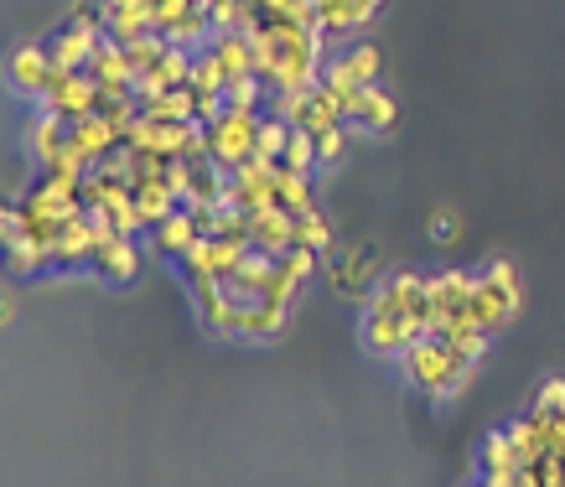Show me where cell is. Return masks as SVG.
I'll use <instances>...</instances> for the list:
<instances>
[{"label": "cell", "mask_w": 565, "mask_h": 487, "mask_svg": "<svg viewBox=\"0 0 565 487\" xmlns=\"http://www.w3.org/2000/svg\"><path fill=\"white\" fill-rule=\"evenodd\" d=\"M399 368H405V379H411L420 394H430V400L462 394L467 383H472V374H478V364L462 358V353L451 348V343H441V337H420V343H411V348L399 353Z\"/></svg>", "instance_id": "obj_1"}, {"label": "cell", "mask_w": 565, "mask_h": 487, "mask_svg": "<svg viewBox=\"0 0 565 487\" xmlns=\"http://www.w3.org/2000/svg\"><path fill=\"white\" fill-rule=\"evenodd\" d=\"M275 115L291 125V130H307V136H327V130H338L343 120V109L332 105V94H327L322 84L311 88H291V94H280L275 99Z\"/></svg>", "instance_id": "obj_3"}, {"label": "cell", "mask_w": 565, "mask_h": 487, "mask_svg": "<svg viewBox=\"0 0 565 487\" xmlns=\"http://www.w3.org/2000/svg\"><path fill=\"white\" fill-rule=\"evenodd\" d=\"M348 136H353V125H338V130L317 136V166H338L348 156Z\"/></svg>", "instance_id": "obj_32"}, {"label": "cell", "mask_w": 565, "mask_h": 487, "mask_svg": "<svg viewBox=\"0 0 565 487\" xmlns=\"http://www.w3.org/2000/svg\"><path fill=\"white\" fill-rule=\"evenodd\" d=\"M436 239H457V218H451V213H441V218H436Z\"/></svg>", "instance_id": "obj_36"}, {"label": "cell", "mask_w": 565, "mask_h": 487, "mask_svg": "<svg viewBox=\"0 0 565 487\" xmlns=\"http://www.w3.org/2000/svg\"><path fill=\"white\" fill-rule=\"evenodd\" d=\"M198 239H203V234H198V224H192L188 208H177L172 218H161V224L151 228V249L156 255H167V260H177V264H182V255H188Z\"/></svg>", "instance_id": "obj_22"}, {"label": "cell", "mask_w": 565, "mask_h": 487, "mask_svg": "<svg viewBox=\"0 0 565 487\" xmlns=\"http://www.w3.org/2000/svg\"><path fill=\"white\" fill-rule=\"evenodd\" d=\"M322 84L327 88H374L379 84V47L359 42V47H348V53L327 57Z\"/></svg>", "instance_id": "obj_11"}, {"label": "cell", "mask_w": 565, "mask_h": 487, "mask_svg": "<svg viewBox=\"0 0 565 487\" xmlns=\"http://www.w3.org/2000/svg\"><path fill=\"white\" fill-rule=\"evenodd\" d=\"M379 6H384V0H317V32H322L327 53H332V42H343L348 32H359L363 21H374Z\"/></svg>", "instance_id": "obj_7"}, {"label": "cell", "mask_w": 565, "mask_h": 487, "mask_svg": "<svg viewBox=\"0 0 565 487\" xmlns=\"http://www.w3.org/2000/svg\"><path fill=\"white\" fill-rule=\"evenodd\" d=\"M130 203H136V213H140V224H146V234H151L161 218H172V213L182 208V197L167 187V176H156V182H130Z\"/></svg>", "instance_id": "obj_20"}, {"label": "cell", "mask_w": 565, "mask_h": 487, "mask_svg": "<svg viewBox=\"0 0 565 487\" xmlns=\"http://www.w3.org/2000/svg\"><path fill=\"white\" fill-rule=\"evenodd\" d=\"M394 120H399V105H394L384 88H363V99H359V109L348 115V125L353 130H363V136H390L394 130Z\"/></svg>", "instance_id": "obj_21"}, {"label": "cell", "mask_w": 565, "mask_h": 487, "mask_svg": "<svg viewBox=\"0 0 565 487\" xmlns=\"http://www.w3.org/2000/svg\"><path fill=\"white\" fill-rule=\"evenodd\" d=\"M472 280L478 275H462V270H436V275H426L436 322H446V316H472L467 312V306H472ZM436 322H430V327H436Z\"/></svg>", "instance_id": "obj_13"}, {"label": "cell", "mask_w": 565, "mask_h": 487, "mask_svg": "<svg viewBox=\"0 0 565 487\" xmlns=\"http://www.w3.org/2000/svg\"><path fill=\"white\" fill-rule=\"evenodd\" d=\"M509 435H514L519 456H524V467H534V462L545 456V431H540V420H534V415L514 420V425H509Z\"/></svg>", "instance_id": "obj_28"}, {"label": "cell", "mask_w": 565, "mask_h": 487, "mask_svg": "<svg viewBox=\"0 0 565 487\" xmlns=\"http://www.w3.org/2000/svg\"><path fill=\"white\" fill-rule=\"evenodd\" d=\"M99 109V84L88 73H63L52 68V84L42 94V115H63V120H84Z\"/></svg>", "instance_id": "obj_5"}, {"label": "cell", "mask_w": 565, "mask_h": 487, "mask_svg": "<svg viewBox=\"0 0 565 487\" xmlns=\"http://www.w3.org/2000/svg\"><path fill=\"white\" fill-rule=\"evenodd\" d=\"M88 270L104 280V285H130L140 270V249L130 234H104L99 249H94V260H88Z\"/></svg>", "instance_id": "obj_9"}, {"label": "cell", "mask_w": 565, "mask_h": 487, "mask_svg": "<svg viewBox=\"0 0 565 487\" xmlns=\"http://www.w3.org/2000/svg\"><path fill=\"white\" fill-rule=\"evenodd\" d=\"M317 264H322V255H317V249H301V244L280 255V270H286V275H291L296 285H301V291H307V280L317 275Z\"/></svg>", "instance_id": "obj_31"}, {"label": "cell", "mask_w": 565, "mask_h": 487, "mask_svg": "<svg viewBox=\"0 0 565 487\" xmlns=\"http://www.w3.org/2000/svg\"><path fill=\"white\" fill-rule=\"evenodd\" d=\"M280 166L286 172H317V136H307V130H291V140H286V151H280Z\"/></svg>", "instance_id": "obj_26"}, {"label": "cell", "mask_w": 565, "mask_h": 487, "mask_svg": "<svg viewBox=\"0 0 565 487\" xmlns=\"http://www.w3.org/2000/svg\"><path fill=\"white\" fill-rule=\"evenodd\" d=\"M99 42H104V32H94V26H78V21H68V26H63L57 36H47L52 68L84 73V68H88V57L99 53Z\"/></svg>", "instance_id": "obj_12"}, {"label": "cell", "mask_w": 565, "mask_h": 487, "mask_svg": "<svg viewBox=\"0 0 565 487\" xmlns=\"http://www.w3.org/2000/svg\"><path fill=\"white\" fill-rule=\"evenodd\" d=\"M255 130H259V115H244V109H223L218 120L207 125V151H213V161L223 172H234L239 161L255 156Z\"/></svg>", "instance_id": "obj_4"}, {"label": "cell", "mask_w": 565, "mask_h": 487, "mask_svg": "<svg viewBox=\"0 0 565 487\" xmlns=\"http://www.w3.org/2000/svg\"><path fill=\"white\" fill-rule=\"evenodd\" d=\"M426 291V275H415V270H394V275L374 280V296H369V312H399L411 316L415 296Z\"/></svg>", "instance_id": "obj_18"}, {"label": "cell", "mask_w": 565, "mask_h": 487, "mask_svg": "<svg viewBox=\"0 0 565 487\" xmlns=\"http://www.w3.org/2000/svg\"><path fill=\"white\" fill-rule=\"evenodd\" d=\"M192 88H213V94H223V88H228V73H223V63L213 57V47L192 53Z\"/></svg>", "instance_id": "obj_30"}, {"label": "cell", "mask_w": 565, "mask_h": 487, "mask_svg": "<svg viewBox=\"0 0 565 487\" xmlns=\"http://www.w3.org/2000/svg\"><path fill=\"white\" fill-rule=\"evenodd\" d=\"M555 415H565V410H555Z\"/></svg>", "instance_id": "obj_38"}, {"label": "cell", "mask_w": 565, "mask_h": 487, "mask_svg": "<svg viewBox=\"0 0 565 487\" xmlns=\"http://www.w3.org/2000/svg\"><path fill=\"white\" fill-rule=\"evenodd\" d=\"M275 208H286L291 218H301V213H317L311 176L307 172H286V166H280V176H275Z\"/></svg>", "instance_id": "obj_23"}, {"label": "cell", "mask_w": 565, "mask_h": 487, "mask_svg": "<svg viewBox=\"0 0 565 487\" xmlns=\"http://www.w3.org/2000/svg\"><path fill=\"white\" fill-rule=\"evenodd\" d=\"M213 57L223 63V73L228 78H244V73H255V63H249V36L244 32H213Z\"/></svg>", "instance_id": "obj_24"}, {"label": "cell", "mask_w": 565, "mask_h": 487, "mask_svg": "<svg viewBox=\"0 0 565 487\" xmlns=\"http://www.w3.org/2000/svg\"><path fill=\"white\" fill-rule=\"evenodd\" d=\"M296 244H301V249H317V255H327V249H332V224L322 218V208L296 218Z\"/></svg>", "instance_id": "obj_27"}, {"label": "cell", "mask_w": 565, "mask_h": 487, "mask_svg": "<svg viewBox=\"0 0 565 487\" xmlns=\"http://www.w3.org/2000/svg\"><path fill=\"white\" fill-rule=\"evenodd\" d=\"M167 53V36H156V32H146V36H136V42H125V57H130V73H151L156 68V57Z\"/></svg>", "instance_id": "obj_29"}, {"label": "cell", "mask_w": 565, "mask_h": 487, "mask_svg": "<svg viewBox=\"0 0 565 487\" xmlns=\"http://www.w3.org/2000/svg\"><path fill=\"white\" fill-rule=\"evenodd\" d=\"M244 255H249V244L213 239V234H203V239H198L188 255H182V270H188V275H213V280H223V275H234V270H239Z\"/></svg>", "instance_id": "obj_6"}, {"label": "cell", "mask_w": 565, "mask_h": 487, "mask_svg": "<svg viewBox=\"0 0 565 487\" xmlns=\"http://www.w3.org/2000/svg\"><path fill=\"white\" fill-rule=\"evenodd\" d=\"M244 6H249V11H259L265 21H275L280 11H286V6H291V0H244Z\"/></svg>", "instance_id": "obj_35"}, {"label": "cell", "mask_w": 565, "mask_h": 487, "mask_svg": "<svg viewBox=\"0 0 565 487\" xmlns=\"http://www.w3.org/2000/svg\"><path fill=\"white\" fill-rule=\"evenodd\" d=\"M249 244L255 249H265V255H286V249H296V218L286 208H265V213H249Z\"/></svg>", "instance_id": "obj_17"}, {"label": "cell", "mask_w": 565, "mask_h": 487, "mask_svg": "<svg viewBox=\"0 0 565 487\" xmlns=\"http://www.w3.org/2000/svg\"><path fill=\"white\" fill-rule=\"evenodd\" d=\"M68 145H73V120H63V115H42L32 125V136H26V151H32V161L42 172L68 156Z\"/></svg>", "instance_id": "obj_15"}, {"label": "cell", "mask_w": 565, "mask_h": 487, "mask_svg": "<svg viewBox=\"0 0 565 487\" xmlns=\"http://www.w3.org/2000/svg\"><path fill=\"white\" fill-rule=\"evenodd\" d=\"M286 140H291V125L280 120V115H259V130H255V156L280 161V151H286Z\"/></svg>", "instance_id": "obj_25"}, {"label": "cell", "mask_w": 565, "mask_h": 487, "mask_svg": "<svg viewBox=\"0 0 565 487\" xmlns=\"http://www.w3.org/2000/svg\"><path fill=\"white\" fill-rule=\"evenodd\" d=\"M291 322V306H270V301H255V306H239V337L234 343H275Z\"/></svg>", "instance_id": "obj_19"}, {"label": "cell", "mask_w": 565, "mask_h": 487, "mask_svg": "<svg viewBox=\"0 0 565 487\" xmlns=\"http://www.w3.org/2000/svg\"><path fill=\"white\" fill-rule=\"evenodd\" d=\"M534 410H540V415H555V410H565V379H545V389H540Z\"/></svg>", "instance_id": "obj_34"}, {"label": "cell", "mask_w": 565, "mask_h": 487, "mask_svg": "<svg viewBox=\"0 0 565 487\" xmlns=\"http://www.w3.org/2000/svg\"><path fill=\"white\" fill-rule=\"evenodd\" d=\"M509 487H540V472H534V467H519V472H514V483H509Z\"/></svg>", "instance_id": "obj_37"}, {"label": "cell", "mask_w": 565, "mask_h": 487, "mask_svg": "<svg viewBox=\"0 0 565 487\" xmlns=\"http://www.w3.org/2000/svg\"><path fill=\"white\" fill-rule=\"evenodd\" d=\"M188 84H192V53H188V47H172V42H167V53L156 57V68L136 78V99L146 105V99H161V94L188 88Z\"/></svg>", "instance_id": "obj_10"}, {"label": "cell", "mask_w": 565, "mask_h": 487, "mask_svg": "<svg viewBox=\"0 0 565 487\" xmlns=\"http://www.w3.org/2000/svg\"><path fill=\"white\" fill-rule=\"evenodd\" d=\"M478 467H482V477H488L493 487H509V483H514V472L524 467V456H519V446H514V435H509V431H488V435H482Z\"/></svg>", "instance_id": "obj_14"}, {"label": "cell", "mask_w": 565, "mask_h": 487, "mask_svg": "<svg viewBox=\"0 0 565 487\" xmlns=\"http://www.w3.org/2000/svg\"><path fill=\"white\" fill-rule=\"evenodd\" d=\"M68 21H78V26H94V32H104L109 26V0H73ZM109 36V32H104Z\"/></svg>", "instance_id": "obj_33"}, {"label": "cell", "mask_w": 565, "mask_h": 487, "mask_svg": "<svg viewBox=\"0 0 565 487\" xmlns=\"http://www.w3.org/2000/svg\"><path fill=\"white\" fill-rule=\"evenodd\" d=\"M11 88H17L21 99H42L47 94V84H52V57H47V47H17L11 53Z\"/></svg>", "instance_id": "obj_16"}, {"label": "cell", "mask_w": 565, "mask_h": 487, "mask_svg": "<svg viewBox=\"0 0 565 487\" xmlns=\"http://www.w3.org/2000/svg\"><path fill=\"white\" fill-rule=\"evenodd\" d=\"M420 343L411 327V316L399 312H363V348L374 353V358H399V353Z\"/></svg>", "instance_id": "obj_8"}, {"label": "cell", "mask_w": 565, "mask_h": 487, "mask_svg": "<svg viewBox=\"0 0 565 487\" xmlns=\"http://www.w3.org/2000/svg\"><path fill=\"white\" fill-rule=\"evenodd\" d=\"M519 306H524V285H519V270L509 260H493L472 280V306L467 312L482 332H503L519 316Z\"/></svg>", "instance_id": "obj_2"}]
</instances>
